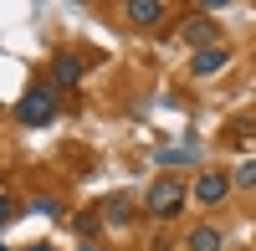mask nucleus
I'll use <instances>...</instances> for the list:
<instances>
[{
  "label": "nucleus",
  "mask_w": 256,
  "mask_h": 251,
  "mask_svg": "<svg viewBox=\"0 0 256 251\" xmlns=\"http://www.w3.org/2000/svg\"><path fill=\"white\" fill-rule=\"evenodd\" d=\"M16 118L26 123V128H41V123H52V118H56V92H52V88H31L26 98L16 102Z\"/></svg>",
  "instance_id": "1"
},
{
  "label": "nucleus",
  "mask_w": 256,
  "mask_h": 251,
  "mask_svg": "<svg viewBox=\"0 0 256 251\" xmlns=\"http://www.w3.org/2000/svg\"><path fill=\"white\" fill-rule=\"evenodd\" d=\"M144 205H148V216H180L184 184H180V180H154V184L144 190Z\"/></svg>",
  "instance_id": "2"
},
{
  "label": "nucleus",
  "mask_w": 256,
  "mask_h": 251,
  "mask_svg": "<svg viewBox=\"0 0 256 251\" xmlns=\"http://www.w3.org/2000/svg\"><path fill=\"white\" fill-rule=\"evenodd\" d=\"M159 170H184V164H200V144H159L154 149Z\"/></svg>",
  "instance_id": "3"
},
{
  "label": "nucleus",
  "mask_w": 256,
  "mask_h": 251,
  "mask_svg": "<svg viewBox=\"0 0 256 251\" xmlns=\"http://www.w3.org/2000/svg\"><path fill=\"white\" fill-rule=\"evenodd\" d=\"M82 82V62L77 56H56L52 62V92H72Z\"/></svg>",
  "instance_id": "4"
},
{
  "label": "nucleus",
  "mask_w": 256,
  "mask_h": 251,
  "mask_svg": "<svg viewBox=\"0 0 256 251\" xmlns=\"http://www.w3.org/2000/svg\"><path fill=\"white\" fill-rule=\"evenodd\" d=\"M98 216H102V226H113V231H118V226L134 220V200H128V195H108V200L98 205Z\"/></svg>",
  "instance_id": "5"
},
{
  "label": "nucleus",
  "mask_w": 256,
  "mask_h": 251,
  "mask_svg": "<svg viewBox=\"0 0 256 251\" xmlns=\"http://www.w3.org/2000/svg\"><path fill=\"white\" fill-rule=\"evenodd\" d=\"M230 184H236V180H226V174H200L195 200H200V205H220V200L230 195Z\"/></svg>",
  "instance_id": "6"
},
{
  "label": "nucleus",
  "mask_w": 256,
  "mask_h": 251,
  "mask_svg": "<svg viewBox=\"0 0 256 251\" xmlns=\"http://www.w3.org/2000/svg\"><path fill=\"white\" fill-rule=\"evenodd\" d=\"M226 62H230V52H226V46H210V52H195L190 72H195V77H216V72H226Z\"/></svg>",
  "instance_id": "7"
},
{
  "label": "nucleus",
  "mask_w": 256,
  "mask_h": 251,
  "mask_svg": "<svg viewBox=\"0 0 256 251\" xmlns=\"http://www.w3.org/2000/svg\"><path fill=\"white\" fill-rule=\"evenodd\" d=\"M184 41H190V46H195V52H210V46H216V20H190V26H184Z\"/></svg>",
  "instance_id": "8"
},
{
  "label": "nucleus",
  "mask_w": 256,
  "mask_h": 251,
  "mask_svg": "<svg viewBox=\"0 0 256 251\" xmlns=\"http://www.w3.org/2000/svg\"><path fill=\"white\" fill-rule=\"evenodd\" d=\"M128 20L134 26H154V20H164V6L159 0H128Z\"/></svg>",
  "instance_id": "9"
},
{
  "label": "nucleus",
  "mask_w": 256,
  "mask_h": 251,
  "mask_svg": "<svg viewBox=\"0 0 256 251\" xmlns=\"http://www.w3.org/2000/svg\"><path fill=\"white\" fill-rule=\"evenodd\" d=\"M190 251H220V231L216 226H195L190 231Z\"/></svg>",
  "instance_id": "10"
},
{
  "label": "nucleus",
  "mask_w": 256,
  "mask_h": 251,
  "mask_svg": "<svg viewBox=\"0 0 256 251\" xmlns=\"http://www.w3.org/2000/svg\"><path fill=\"white\" fill-rule=\"evenodd\" d=\"M236 184H241V190H256V159H246L236 170Z\"/></svg>",
  "instance_id": "11"
},
{
  "label": "nucleus",
  "mask_w": 256,
  "mask_h": 251,
  "mask_svg": "<svg viewBox=\"0 0 256 251\" xmlns=\"http://www.w3.org/2000/svg\"><path fill=\"white\" fill-rule=\"evenodd\" d=\"M31 216H56V200H52V195H41V200H31Z\"/></svg>",
  "instance_id": "12"
},
{
  "label": "nucleus",
  "mask_w": 256,
  "mask_h": 251,
  "mask_svg": "<svg viewBox=\"0 0 256 251\" xmlns=\"http://www.w3.org/2000/svg\"><path fill=\"white\" fill-rule=\"evenodd\" d=\"M98 226H102V216H77V231L82 236H98Z\"/></svg>",
  "instance_id": "13"
},
{
  "label": "nucleus",
  "mask_w": 256,
  "mask_h": 251,
  "mask_svg": "<svg viewBox=\"0 0 256 251\" xmlns=\"http://www.w3.org/2000/svg\"><path fill=\"white\" fill-rule=\"evenodd\" d=\"M16 216H20V205H16V200L6 195V200H0V220H16Z\"/></svg>",
  "instance_id": "14"
},
{
  "label": "nucleus",
  "mask_w": 256,
  "mask_h": 251,
  "mask_svg": "<svg viewBox=\"0 0 256 251\" xmlns=\"http://www.w3.org/2000/svg\"><path fill=\"white\" fill-rule=\"evenodd\" d=\"M26 251H56V246H46V241H36V246H26Z\"/></svg>",
  "instance_id": "15"
},
{
  "label": "nucleus",
  "mask_w": 256,
  "mask_h": 251,
  "mask_svg": "<svg viewBox=\"0 0 256 251\" xmlns=\"http://www.w3.org/2000/svg\"><path fill=\"white\" fill-rule=\"evenodd\" d=\"M88 251H98V246H88Z\"/></svg>",
  "instance_id": "16"
}]
</instances>
